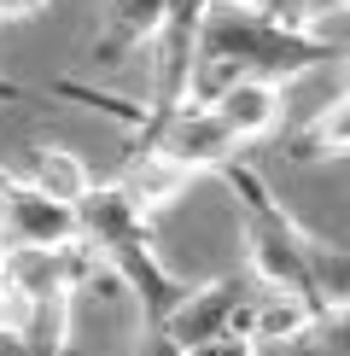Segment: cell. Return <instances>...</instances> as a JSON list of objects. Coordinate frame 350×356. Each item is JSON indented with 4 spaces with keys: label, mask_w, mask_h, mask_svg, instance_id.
I'll return each mask as SVG.
<instances>
[{
    "label": "cell",
    "mask_w": 350,
    "mask_h": 356,
    "mask_svg": "<svg viewBox=\"0 0 350 356\" xmlns=\"http://www.w3.org/2000/svg\"><path fill=\"white\" fill-rule=\"evenodd\" d=\"M344 58L339 47H327L310 29H286L269 24L257 12L233 6V0H216L210 18H204V41H199V106L228 82H298L310 70Z\"/></svg>",
    "instance_id": "1"
},
{
    "label": "cell",
    "mask_w": 350,
    "mask_h": 356,
    "mask_svg": "<svg viewBox=\"0 0 350 356\" xmlns=\"http://www.w3.org/2000/svg\"><path fill=\"white\" fill-rule=\"evenodd\" d=\"M76 216H82V240L94 245L99 263H106V275L117 280V292L135 304L140 333H158L175 309H181V298L193 292V280H181L164 263V251H158V240H152V222L128 204V193L117 181L94 187Z\"/></svg>",
    "instance_id": "2"
},
{
    "label": "cell",
    "mask_w": 350,
    "mask_h": 356,
    "mask_svg": "<svg viewBox=\"0 0 350 356\" xmlns=\"http://www.w3.org/2000/svg\"><path fill=\"white\" fill-rule=\"evenodd\" d=\"M216 181L228 187L233 211H240L245 275H251L257 286L298 292V298H310L315 309H327L321 304V257H327V240L303 228V222L281 204V193L269 187V175L257 164H245V158H233Z\"/></svg>",
    "instance_id": "3"
},
{
    "label": "cell",
    "mask_w": 350,
    "mask_h": 356,
    "mask_svg": "<svg viewBox=\"0 0 350 356\" xmlns=\"http://www.w3.org/2000/svg\"><path fill=\"white\" fill-rule=\"evenodd\" d=\"M135 152H158V158H169V164H181L187 175H222L245 146L222 129V117L210 106L193 99V106H181V111H152L146 135H135Z\"/></svg>",
    "instance_id": "4"
},
{
    "label": "cell",
    "mask_w": 350,
    "mask_h": 356,
    "mask_svg": "<svg viewBox=\"0 0 350 356\" xmlns=\"http://www.w3.org/2000/svg\"><path fill=\"white\" fill-rule=\"evenodd\" d=\"M216 0H169L164 35L152 47V111H181L199 94V41H204V18H210Z\"/></svg>",
    "instance_id": "5"
},
{
    "label": "cell",
    "mask_w": 350,
    "mask_h": 356,
    "mask_svg": "<svg viewBox=\"0 0 350 356\" xmlns=\"http://www.w3.org/2000/svg\"><path fill=\"white\" fill-rule=\"evenodd\" d=\"M251 298H257V280L245 269L222 275V280H193V292H187L181 309L164 321V333H175L187 350L216 345V339H240L245 316H251Z\"/></svg>",
    "instance_id": "6"
},
{
    "label": "cell",
    "mask_w": 350,
    "mask_h": 356,
    "mask_svg": "<svg viewBox=\"0 0 350 356\" xmlns=\"http://www.w3.org/2000/svg\"><path fill=\"white\" fill-rule=\"evenodd\" d=\"M164 18H169V0H106L99 29L88 35V70L111 76L135 53H152L164 35Z\"/></svg>",
    "instance_id": "7"
},
{
    "label": "cell",
    "mask_w": 350,
    "mask_h": 356,
    "mask_svg": "<svg viewBox=\"0 0 350 356\" xmlns=\"http://www.w3.org/2000/svg\"><path fill=\"white\" fill-rule=\"evenodd\" d=\"M76 240H82V216L70 204L41 199L29 181L6 187V234H0L6 251H65Z\"/></svg>",
    "instance_id": "8"
},
{
    "label": "cell",
    "mask_w": 350,
    "mask_h": 356,
    "mask_svg": "<svg viewBox=\"0 0 350 356\" xmlns=\"http://www.w3.org/2000/svg\"><path fill=\"white\" fill-rule=\"evenodd\" d=\"M204 106L222 117V129L240 146H262V140L281 135V123H286V88L281 82H228Z\"/></svg>",
    "instance_id": "9"
},
{
    "label": "cell",
    "mask_w": 350,
    "mask_h": 356,
    "mask_svg": "<svg viewBox=\"0 0 350 356\" xmlns=\"http://www.w3.org/2000/svg\"><path fill=\"white\" fill-rule=\"evenodd\" d=\"M321 309L310 298H298V292H274V286H257L251 298V316H245V339L269 356V350H292L303 333L315 327Z\"/></svg>",
    "instance_id": "10"
},
{
    "label": "cell",
    "mask_w": 350,
    "mask_h": 356,
    "mask_svg": "<svg viewBox=\"0 0 350 356\" xmlns=\"http://www.w3.org/2000/svg\"><path fill=\"white\" fill-rule=\"evenodd\" d=\"M199 175H187L181 164H169V158H158V152H135L123 164V175H117V187L128 193V204L146 216V222H158L164 211H175L181 204V193L193 187Z\"/></svg>",
    "instance_id": "11"
},
{
    "label": "cell",
    "mask_w": 350,
    "mask_h": 356,
    "mask_svg": "<svg viewBox=\"0 0 350 356\" xmlns=\"http://www.w3.org/2000/svg\"><path fill=\"white\" fill-rule=\"evenodd\" d=\"M29 187L41 193V199H53V204H70V211H82L88 204V193H94V170L82 164L70 146H58V140H41L35 152H29V175H24Z\"/></svg>",
    "instance_id": "12"
},
{
    "label": "cell",
    "mask_w": 350,
    "mask_h": 356,
    "mask_svg": "<svg viewBox=\"0 0 350 356\" xmlns=\"http://www.w3.org/2000/svg\"><path fill=\"white\" fill-rule=\"evenodd\" d=\"M286 152H292V164H339V158H350V94H339L327 111H315L292 135Z\"/></svg>",
    "instance_id": "13"
},
{
    "label": "cell",
    "mask_w": 350,
    "mask_h": 356,
    "mask_svg": "<svg viewBox=\"0 0 350 356\" xmlns=\"http://www.w3.org/2000/svg\"><path fill=\"white\" fill-rule=\"evenodd\" d=\"M233 6H245V12H257V18H269V24H286V29H315L327 24V18H339V12L350 6V0H233Z\"/></svg>",
    "instance_id": "14"
},
{
    "label": "cell",
    "mask_w": 350,
    "mask_h": 356,
    "mask_svg": "<svg viewBox=\"0 0 350 356\" xmlns=\"http://www.w3.org/2000/svg\"><path fill=\"white\" fill-rule=\"evenodd\" d=\"M292 356H350V304L321 309L315 327L292 345Z\"/></svg>",
    "instance_id": "15"
},
{
    "label": "cell",
    "mask_w": 350,
    "mask_h": 356,
    "mask_svg": "<svg viewBox=\"0 0 350 356\" xmlns=\"http://www.w3.org/2000/svg\"><path fill=\"white\" fill-rule=\"evenodd\" d=\"M135 356H193V350H187L175 333L158 327V333H140V350H135Z\"/></svg>",
    "instance_id": "16"
},
{
    "label": "cell",
    "mask_w": 350,
    "mask_h": 356,
    "mask_svg": "<svg viewBox=\"0 0 350 356\" xmlns=\"http://www.w3.org/2000/svg\"><path fill=\"white\" fill-rule=\"evenodd\" d=\"M53 0H0V24H24V18H41Z\"/></svg>",
    "instance_id": "17"
},
{
    "label": "cell",
    "mask_w": 350,
    "mask_h": 356,
    "mask_svg": "<svg viewBox=\"0 0 350 356\" xmlns=\"http://www.w3.org/2000/svg\"><path fill=\"white\" fill-rule=\"evenodd\" d=\"M193 356H262V350H257V345H251V339H245V333H240V339H216V345H199Z\"/></svg>",
    "instance_id": "18"
},
{
    "label": "cell",
    "mask_w": 350,
    "mask_h": 356,
    "mask_svg": "<svg viewBox=\"0 0 350 356\" xmlns=\"http://www.w3.org/2000/svg\"><path fill=\"white\" fill-rule=\"evenodd\" d=\"M0 356H29V333H24V327H6V321H0Z\"/></svg>",
    "instance_id": "19"
},
{
    "label": "cell",
    "mask_w": 350,
    "mask_h": 356,
    "mask_svg": "<svg viewBox=\"0 0 350 356\" xmlns=\"http://www.w3.org/2000/svg\"><path fill=\"white\" fill-rule=\"evenodd\" d=\"M344 94H350V58H344Z\"/></svg>",
    "instance_id": "20"
}]
</instances>
